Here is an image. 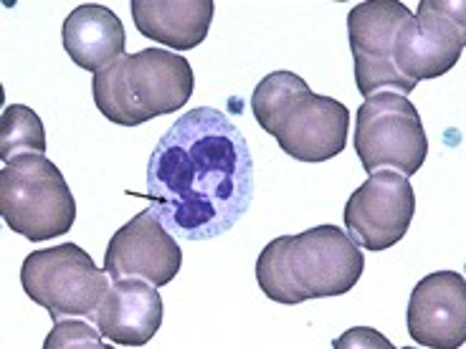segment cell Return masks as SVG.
I'll list each match as a JSON object with an SVG mask.
<instances>
[{
	"instance_id": "cell-1",
	"label": "cell",
	"mask_w": 466,
	"mask_h": 349,
	"mask_svg": "<svg viewBox=\"0 0 466 349\" xmlns=\"http://www.w3.org/2000/svg\"><path fill=\"white\" fill-rule=\"evenodd\" d=\"M251 195V150L221 109H190L152 150L145 198L175 238L210 241L228 233Z\"/></svg>"
},
{
	"instance_id": "cell-2",
	"label": "cell",
	"mask_w": 466,
	"mask_h": 349,
	"mask_svg": "<svg viewBox=\"0 0 466 349\" xmlns=\"http://www.w3.org/2000/svg\"><path fill=\"white\" fill-rule=\"evenodd\" d=\"M365 258L360 245L338 225H315L297 235H279L257 261L258 289L271 302L294 304L332 299L355 289Z\"/></svg>"
},
{
	"instance_id": "cell-3",
	"label": "cell",
	"mask_w": 466,
	"mask_h": 349,
	"mask_svg": "<svg viewBox=\"0 0 466 349\" xmlns=\"http://www.w3.org/2000/svg\"><path fill=\"white\" fill-rule=\"evenodd\" d=\"M193 89L196 74L187 58L165 48L122 56L92 82L94 105L119 127H137L152 116L180 112Z\"/></svg>"
},
{
	"instance_id": "cell-4",
	"label": "cell",
	"mask_w": 466,
	"mask_h": 349,
	"mask_svg": "<svg viewBox=\"0 0 466 349\" xmlns=\"http://www.w3.org/2000/svg\"><path fill=\"white\" fill-rule=\"evenodd\" d=\"M0 215L15 235L38 244L71 231L76 200L56 165L28 152L0 170Z\"/></svg>"
},
{
	"instance_id": "cell-5",
	"label": "cell",
	"mask_w": 466,
	"mask_h": 349,
	"mask_svg": "<svg viewBox=\"0 0 466 349\" xmlns=\"http://www.w3.org/2000/svg\"><path fill=\"white\" fill-rule=\"evenodd\" d=\"M21 286L31 302L44 306L51 319L82 316L94 322L96 309L112 286L105 268H96L92 256L76 244H61L25 256Z\"/></svg>"
},
{
	"instance_id": "cell-6",
	"label": "cell",
	"mask_w": 466,
	"mask_h": 349,
	"mask_svg": "<svg viewBox=\"0 0 466 349\" xmlns=\"http://www.w3.org/2000/svg\"><path fill=\"white\" fill-rule=\"evenodd\" d=\"M355 155L368 174L396 170L410 177L419 173L429 155V137L416 105L393 92L365 99L355 115Z\"/></svg>"
},
{
	"instance_id": "cell-7",
	"label": "cell",
	"mask_w": 466,
	"mask_h": 349,
	"mask_svg": "<svg viewBox=\"0 0 466 349\" xmlns=\"http://www.w3.org/2000/svg\"><path fill=\"white\" fill-rule=\"evenodd\" d=\"M466 46L464 0H423L400 25L393 48L398 74L419 86L454 69Z\"/></svg>"
},
{
	"instance_id": "cell-8",
	"label": "cell",
	"mask_w": 466,
	"mask_h": 349,
	"mask_svg": "<svg viewBox=\"0 0 466 349\" xmlns=\"http://www.w3.org/2000/svg\"><path fill=\"white\" fill-rule=\"evenodd\" d=\"M410 15L413 13L398 0H368L348 13L355 82L365 99L383 92L406 96L416 89V84L398 74L393 61L396 35Z\"/></svg>"
},
{
	"instance_id": "cell-9",
	"label": "cell",
	"mask_w": 466,
	"mask_h": 349,
	"mask_svg": "<svg viewBox=\"0 0 466 349\" xmlns=\"http://www.w3.org/2000/svg\"><path fill=\"white\" fill-rule=\"evenodd\" d=\"M416 215V193L406 174L378 170L345 203L350 241L365 251H388L403 241Z\"/></svg>"
},
{
	"instance_id": "cell-10",
	"label": "cell",
	"mask_w": 466,
	"mask_h": 349,
	"mask_svg": "<svg viewBox=\"0 0 466 349\" xmlns=\"http://www.w3.org/2000/svg\"><path fill=\"white\" fill-rule=\"evenodd\" d=\"M183 251L177 238L165 228L157 213L145 208L112 235L105 254V271L112 281L137 279L165 286L180 274Z\"/></svg>"
},
{
	"instance_id": "cell-11",
	"label": "cell",
	"mask_w": 466,
	"mask_h": 349,
	"mask_svg": "<svg viewBox=\"0 0 466 349\" xmlns=\"http://www.w3.org/2000/svg\"><path fill=\"white\" fill-rule=\"evenodd\" d=\"M350 109L332 96L312 89L294 99L281 116L271 137H277L284 155L299 163H327L348 145Z\"/></svg>"
},
{
	"instance_id": "cell-12",
	"label": "cell",
	"mask_w": 466,
	"mask_h": 349,
	"mask_svg": "<svg viewBox=\"0 0 466 349\" xmlns=\"http://www.w3.org/2000/svg\"><path fill=\"white\" fill-rule=\"evenodd\" d=\"M408 334L416 344L459 349L466 342V279L456 271H436L416 284L408 302Z\"/></svg>"
},
{
	"instance_id": "cell-13",
	"label": "cell",
	"mask_w": 466,
	"mask_h": 349,
	"mask_svg": "<svg viewBox=\"0 0 466 349\" xmlns=\"http://www.w3.org/2000/svg\"><path fill=\"white\" fill-rule=\"evenodd\" d=\"M163 296L150 281L129 276L112 281L96 309L94 324L102 337L119 347H142L163 326Z\"/></svg>"
},
{
	"instance_id": "cell-14",
	"label": "cell",
	"mask_w": 466,
	"mask_h": 349,
	"mask_svg": "<svg viewBox=\"0 0 466 349\" xmlns=\"http://www.w3.org/2000/svg\"><path fill=\"white\" fill-rule=\"evenodd\" d=\"M129 11L145 38L190 51L206 41L216 13L213 0H132Z\"/></svg>"
},
{
	"instance_id": "cell-15",
	"label": "cell",
	"mask_w": 466,
	"mask_h": 349,
	"mask_svg": "<svg viewBox=\"0 0 466 349\" xmlns=\"http://www.w3.org/2000/svg\"><path fill=\"white\" fill-rule=\"evenodd\" d=\"M61 38L71 61L89 74H99L119 61L125 56L127 44L122 21L109 8L96 3H84L69 13L61 28Z\"/></svg>"
},
{
	"instance_id": "cell-16",
	"label": "cell",
	"mask_w": 466,
	"mask_h": 349,
	"mask_svg": "<svg viewBox=\"0 0 466 349\" xmlns=\"http://www.w3.org/2000/svg\"><path fill=\"white\" fill-rule=\"evenodd\" d=\"M309 92V84L302 76H297L294 71H271L251 94V112L257 116L264 132L274 135V129L279 125V119L287 115V109L294 105L297 96Z\"/></svg>"
},
{
	"instance_id": "cell-17",
	"label": "cell",
	"mask_w": 466,
	"mask_h": 349,
	"mask_svg": "<svg viewBox=\"0 0 466 349\" xmlns=\"http://www.w3.org/2000/svg\"><path fill=\"white\" fill-rule=\"evenodd\" d=\"M46 129L41 116L31 106L11 105L5 106L0 119V160L3 165L15 160L18 155H46Z\"/></svg>"
},
{
	"instance_id": "cell-18",
	"label": "cell",
	"mask_w": 466,
	"mask_h": 349,
	"mask_svg": "<svg viewBox=\"0 0 466 349\" xmlns=\"http://www.w3.org/2000/svg\"><path fill=\"white\" fill-rule=\"evenodd\" d=\"M102 349L106 347L105 337L99 332V326L82 319V316H69V319H58L54 322V329L48 332L44 349Z\"/></svg>"
},
{
	"instance_id": "cell-19",
	"label": "cell",
	"mask_w": 466,
	"mask_h": 349,
	"mask_svg": "<svg viewBox=\"0 0 466 349\" xmlns=\"http://www.w3.org/2000/svg\"><path fill=\"white\" fill-rule=\"evenodd\" d=\"M332 347L338 349H355V347H368V349H393V344L378 332V329H370V326H355V329H348L339 339L332 342Z\"/></svg>"
}]
</instances>
